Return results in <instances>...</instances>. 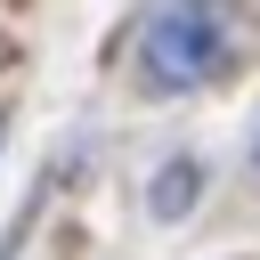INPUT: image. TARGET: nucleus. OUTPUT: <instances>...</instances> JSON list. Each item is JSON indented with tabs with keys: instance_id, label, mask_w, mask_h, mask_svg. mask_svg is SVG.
I'll return each mask as SVG.
<instances>
[{
	"instance_id": "obj_1",
	"label": "nucleus",
	"mask_w": 260,
	"mask_h": 260,
	"mask_svg": "<svg viewBox=\"0 0 260 260\" xmlns=\"http://www.w3.org/2000/svg\"><path fill=\"white\" fill-rule=\"evenodd\" d=\"M138 65H146V89L179 98V89H203L219 65H228V24H219V0H162L138 32Z\"/></svg>"
},
{
	"instance_id": "obj_2",
	"label": "nucleus",
	"mask_w": 260,
	"mask_h": 260,
	"mask_svg": "<svg viewBox=\"0 0 260 260\" xmlns=\"http://www.w3.org/2000/svg\"><path fill=\"white\" fill-rule=\"evenodd\" d=\"M195 195H203V162H171V171H154V219H179Z\"/></svg>"
},
{
	"instance_id": "obj_3",
	"label": "nucleus",
	"mask_w": 260,
	"mask_h": 260,
	"mask_svg": "<svg viewBox=\"0 0 260 260\" xmlns=\"http://www.w3.org/2000/svg\"><path fill=\"white\" fill-rule=\"evenodd\" d=\"M0 146H8V122H0Z\"/></svg>"
},
{
	"instance_id": "obj_4",
	"label": "nucleus",
	"mask_w": 260,
	"mask_h": 260,
	"mask_svg": "<svg viewBox=\"0 0 260 260\" xmlns=\"http://www.w3.org/2000/svg\"><path fill=\"white\" fill-rule=\"evenodd\" d=\"M252 162H260V146H252Z\"/></svg>"
},
{
	"instance_id": "obj_5",
	"label": "nucleus",
	"mask_w": 260,
	"mask_h": 260,
	"mask_svg": "<svg viewBox=\"0 0 260 260\" xmlns=\"http://www.w3.org/2000/svg\"><path fill=\"white\" fill-rule=\"evenodd\" d=\"M0 57H8V41H0Z\"/></svg>"
}]
</instances>
